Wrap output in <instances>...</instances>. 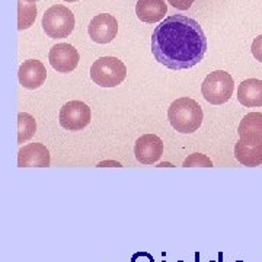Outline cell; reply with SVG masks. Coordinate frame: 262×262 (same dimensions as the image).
<instances>
[{
  "mask_svg": "<svg viewBox=\"0 0 262 262\" xmlns=\"http://www.w3.org/2000/svg\"><path fill=\"white\" fill-rule=\"evenodd\" d=\"M207 38L195 19L185 15L165 18L151 34V53L170 70L196 66L206 56Z\"/></svg>",
  "mask_w": 262,
  "mask_h": 262,
  "instance_id": "1",
  "label": "cell"
},
{
  "mask_svg": "<svg viewBox=\"0 0 262 262\" xmlns=\"http://www.w3.org/2000/svg\"><path fill=\"white\" fill-rule=\"evenodd\" d=\"M168 118L175 130L184 134H191L201 127L204 114L200 103L185 96L170 103Z\"/></svg>",
  "mask_w": 262,
  "mask_h": 262,
  "instance_id": "2",
  "label": "cell"
},
{
  "mask_svg": "<svg viewBox=\"0 0 262 262\" xmlns=\"http://www.w3.org/2000/svg\"><path fill=\"white\" fill-rule=\"evenodd\" d=\"M127 77V67L117 57H101L91 67V79L102 88H115Z\"/></svg>",
  "mask_w": 262,
  "mask_h": 262,
  "instance_id": "3",
  "label": "cell"
},
{
  "mask_svg": "<svg viewBox=\"0 0 262 262\" xmlns=\"http://www.w3.org/2000/svg\"><path fill=\"white\" fill-rule=\"evenodd\" d=\"M233 77L230 73L217 70L207 76L201 84V94L211 105L226 103L233 95Z\"/></svg>",
  "mask_w": 262,
  "mask_h": 262,
  "instance_id": "4",
  "label": "cell"
},
{
  "mask_svg": "<svg viewBox=\"0 0 262 262\" xmlns=\"http://www.w3.org/2000/svg\"><path fill=\"white\" fill-rule=\"evenodd\" d=\"M42 29L54 39L69 37L75 29V15L61 5L51 6L42 16Z\"/></svg>",
  "mask_w": 262,
  "mask_h": 262,
  "instance_id": "5",
  "label": "cell"
},
{
  "mask_svg": "<svg viewBox=\"0 0 262 262\" xmlns=\"http://www.w3.org/2000/svg\"><path fill=\"white\" fill-rule=\"evenodd\" d=\"M58 120L66 130H82L91 122V108L82 101H70L60 110Z\"/></svg>",
  "mask_w": 262,
  "mask_h": 262,
  "instance_id": "6",
  "label": "cell"
},
{
  "mask_svg": "<svg viewBox=\"0 0 262 262\" xmlns=\"http://www.w3.org/2000/svg\"><path fill=\"white\" fill-rule=\"evenodd\" d=\"M50 64L53 66V69L57 70L58 73H70L73 72L79 61H80V56L77 53L73 46L70 44H57L54 47L50 50Z\"/></svg>",
  "mask_w": 262,
  "mask_h": 262,
  "instance_id": "7",
  "label": "cell"
},
{
  "mask_svg": "<svg viewBox=\"0 0 262 262\" xmlns=\"http://www.w3.org/2000/svg\"><path fill=\"white\" fill-rule=\"evenodd\" d=\"M88 32H89V37L92 38L96 44H108L117 37L118 22L113 15L101 13L91 20L88 27Z\"/></svg>",
  "mask_w": 262,
  "mask_h": 262,
  "instance_id": "8",
  "label": "cell"
},
{
  "mask_svg": "<svg viewBox=\"0 0 262 262\" xmlns=\"http://www.w3.org/2000/svg\"><path fill=\"white\" fill-rule=\"evenodd\" d=\"M134 155L143 165H153L163 155V141L155 134H144L136 141Z\"/></svg>",
  "mask_w": 262,
  "mask_h": 262,
  "instance_id": "9",
  "label": "cell"
},
{
  "mask_svg": "<svg viewBox=\"0 0 262 262\" xmlns=\"http://www.w3.org/2000/svg\"><path fill=\"white\" fill-rule=\"evenodd\" d=\"M51 163L50 151L47 146L41 143H31L19 149L18 166L19 168H47Z\"/></svg>",
  "mask_w": 262,
  "mask_h": 262,
  "instance_id": "10",
  "label": "cell"
},
{
  "mask_svg": "<svg viewBox=\"0 0 262 262\" xmlns=\"http://www.w3.org/2000/svg\"><path fill=\"white\" fill-rule=\"evenodd\" d=\"M19 83L22 88L34 91L41 88L47 80V70L44 64L38 60H27L24 61L18 72Z\"/></svg>",
  "mask_w": 262,
  "mask_h": 262,
  "instance_id": "11",
  "label": "cell"
},
{
  "mask_svg": "<svg viewBox=\"0 0 262 262\" xmlns=\"http://www.w3.org/2000/svg\"><path fill=\"white\" fill-rule=\"evenodd\" d=\"M234 158L245 166L262 165V140H239L234 144Z\"/></svg>",
  "mask_w": 262,
  "mask_h": 262,
  "instance_id": "12",
  "label": "cell"
},
{
  "mask_svg": "<svg viewBox=\"0 0 262 262\" xmlns=\"http://www.w3.org/2000/svg\"><path fill=\"white\" fill-rule=\"evenodd\" d=\"M168 6L163 0H139L136 5V15L141 22L156 24L165 18Z\"/></svg>",
  "mask_w": 262,
  "mask_h": 262,
  "instance_id": "13",
  "label": "cell"
},
{
  "mask_svg": "<svg viewBox=\"0 0 262 262\" xmlns=\"http://www.w3.org/2000/svg\"><path fill=\"white\" fill-rule=\"evenodd\" d=\"M237 99L246 108L262 106V80L248 79L237 88Z\"/></svg>",
  "mask_w": 262,
  "mask_h": 262,
  "instance_id": "14",
  "label": "cell"
},
{
  "mask_svg": "<svg viewBox=\"0 0 262 262\" xmlns=\"http://www.w3.org/2000/svg\"><path fill=\"white\" fill-rule=\"evenodd\" d=\"M237 133L241 140L261 141L262 140V114L251 113L245 115L244 120L239 124Z\"/></svg>",
  "mask_w": 262,
  "mask_h": 262,
  "instance_id": "15",
  "label": "cell"
},
{
  "mask_svg": "<svg viewBox=\"0 0 262 262\" xmlns=\"http://www.w3.org/2000/svg\"><path fill=\"white\" fill-rule=\"evenodd\" d=\"M37 131V122L32 115L27 113H20L18 115V144H22L29 139Z\"/></svg>",
  "mask_w": 262,
  "mask_h": 262,
  "instance_id": "16",
  "label": "cell"
},
{
  "mask_svg": "<svg viewBox=\"0 0 262 262\" xmlns=\"http://www.w3.org/2000/svg\"><path fill=\"white\" fill-rule=\"evenodd\" d=\"M37 19V5L35 3H24L19 0L18 3V29L24 31L32 27Z\"/></svg>",
  "mask_w": 262,
  "mask_h": 262,
  "instance_id": "17",
  "label": "cell"
},
{
  "mask_svg": "<svg viewBox=\"0 0 262 262\" xmlns=\"http://www.w3.org/2000/svg\"><path fill=\"white\" fill-rule=\"evenodd\" d=\"M182 166H185V168H192V166L211 168V166H213V162L208 159L206 155H201V153H194V155H189L187 159L184 160Z\"/></svg>",
  "mask_w": 262,
  "mask_h": 262,
  "instance_id": "18",
  "label": "cell"
},
{
  "mask_svg": "<svg viewBox=\"0 0 262 262\" xmlns=\"http://www.w3.org/2000/svg\"><path fill=\"white\" fill-rule=\"evenodd\" d=\"M251 51H252V56L256 58V61L262 63V35H259V37H256L253 39Z\"/></svg>",
  "mask_w": 262,
  "mask_h": 262,
  "instance_id": "19",
  "label": "cell"
},
{
  "mask_svg": "<svg viewBox=\"0 0 262 262\" xmlns=\"http://www.w3.org/2000/svg\"><path fill=\"white\" fill-rule=\"evenodd\" d=\"M169 3L179 10H187L192 6L194 0H168Z\"/></svg>",
  "mask_w": 262,
  "mask_h": 262,
  "instance_id": "20",
  "label": "cell"
},
{
  "mask_svg": "<svg viewBox=\"0 0 262 262\" xmlns=\"http://www.w3.org/2000/svg\"><path fill=\"white\" fill-rule=\"evenodd\" d=\"M25 2H31V3H34V2H38V0H25Z\"/></svg>",
  "mask_w": 262,
  "mask_h": 262,
  "instance_id": "21",
  "label": "cell"
},
{
  "mask_svg": "<svg viewBox=\"0 0 262 262\" xmlns=\"http://www.w3.org/2000/svg\"><path fill=\"white\" fill-rule=\"evenodd\" d=\"M64 2H77V0H64Z\"/></svg>",
  "mask_w": 262,
  "mask_h": 262,
  "instance_id": "22",
  "label": "cell"
},
{
  "mask_svg": "<svg viewBox=\"0 0 262 262\" xmlns=\"http://www.w3.org/2000/svg\"><path fill=\"white\" fill-rule=\"evenodd\" d=\"M236 262H245V261H236Z\"/></svg>",
  "mask_w": 262,
  "mask_h": 262,
  "instance_id": "23",
  "label": "cell"
},
{
  "mask_svg": "<svg viewBox=\"0 0 262 262\" xmlns=\"http://www.w3.org/2000/svg\"><path fill=\"white\" fill-rule=\"evenodd\" d=\"M178 262H185V261H178Z\"/></svg>",
  "mask_w": 262,
  "mask_h": 262,
  "instance_id": "24",
  "label": "cell"
},
{
  "mask_svg": "<svg viewBox=\"0 0 262 262\" xmlns=\"http://www.w3.org/2000/svg\"><path fill=\"white\" fill-rule=\"evenodd\" d=\"M163 262H165V261H163Z\"/></svg>",
  "mask_w": 262,
  "mask_h": 262,
  "instance_id": "25",
  "label": "cell"
}]
</instances>
